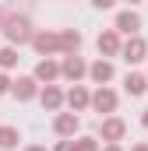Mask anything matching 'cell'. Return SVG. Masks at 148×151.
Wrapping results in <instances>:
<instances>
[{
	"mask_svg": "<svg viewBox=\"0 0 148 151\" xmlns=\"http://www.w3.org/2000/svg\"><path fill=\"white\" fill-rule=\"evenodd\" d=\"M0 28H4V35H7L11 46H25V42H32V21H28V14H4Z\"/></svg>",
	"mask_w": 148,
	"mask_h": 151,
	"instance_id": "cell-2",
	"label": "cell"
},
{
	"mask_svg": "<svg viewBox=\"0 0 148 151\" xmlns=\"http://www.w3.org/2000/svg\"><path fill=\"white\" fill-rule=\"evenodd\" d=\"M88 74H92V81L106 84V81H113V63H110V60H95V63L88 67Z\"/></svg>",
	"mask_w": 148,
	"mask_h": 151,
	"instance_id": "cell-15",
	"label": "cell"
},
{
	"mask_svg": "<svg viewBox=\"0 0 148 151\" xmlns=\"http://www.w3.org/2000/svg\"><path fill=\"white\" fill-rule=\"evenodd\" d=\"M81 32L64 28V32H32V49L39 56H53V53H78Z\"/></svg>",
	"mask_w": 148,
	"mask_h": 151,
	"instance_id": "cell-1",
	"label": "cell"
},
{
	"mask_svg": "<svg viewBox=\"0 0 148 151\" xmlns=\"http://www.w3.org/2000/svg\"><path fill=\"white\" fill-rule=\"evenodd\" d=\"M92 4H95L99 11H110V7H113V4H116V0H92Z\"/></svg>",
	"mask_w": 148,
	"mask_h": 151,
	"instance_id": "cell-19",
	"label": "cell"
},
{
	"mask_svg": "<svg viewBox=\"0 0 148 151\" xmlns=\"http://www.w3.org/2000/svg\"><path fill=\"white\" fill-rule=\"evenodd\" d=\"M141 123H145V127H148V109H145V113H141Z\"/></svg>",
	"mask_w": 148,
	"mask_h": 151,
	"instance_id": "cell-24",
	"label": "cell"
},
{
	"mask_svg": "<svg viewBox=\"0 0 148 151\" xmlns=\"http://www.w3.org/2000/svg\"><path fill=\"white\" fill-rule=\"evenodd\" d=\"M138 28H141V14H138V11H120V14H116V32L138 35Z\"/></svg>",
	"mask_w": 148,
	"mask_h": 151,
	"instance_id": "cell-9",
	"label": "cell"
},
{
	"mask_svg": "<svg viewBox=\"0 0 148 151\" xmlns=\"http://www.w3.org/2000/svg\"><path fill=\"white\" fill-rule=\"evenodd\" d=\"M123 134H127V123H123L120 116H106V119L99 123V137H102V141H110V144L123 141Z\"/></svg>",
	"mask_w": 148,
	"mask_h": 151,
	"instance_id": "cell-3",
	"label": "cell"
},
{
	"mask_svg": "<svg viewBox=\"0 0 148 151\" xmlns=\"http://www.w3.org/2000/svg\"><path fill=\"white\" fill-rule=\"evenodd\" d=\"M36 81H42V84H53V81H57V77H60V63H53V60H49V56H46V60H39L36 63Z\"/></svg>",
	"mask_w": 148,
	"mask_h": 151,
	"instance_id": "cell-11",
	"label": "cell"
},
{
	"mask_svg": "<svg viewBox=\"0 0 148 151\" xmlns=\"http://www.w3.org/2000/svg\"><path fill=\"white\" fill-rule=\"evenodd\" d=\"M14 63H18V49H14V46H4V49H0V67L7 70V67H14Z\"/></svg>",
	"mask_w": 148,
	"mask_h": 151,
	"instance_id": "cell-16",
	"label": "cell"
},
{
	"mask_svg": "<svg viewBox=\"0 0 148 151\" xmlns=\"http://www.w3.org/2000/svg\"><path fill=\"white\" fill-rule=\"evenodd\" d=\"M102 151H123V148H120V144H106Z\"/></svg>",
	"mask_w": 148,
	"mask_h": 151,
	"instance_id": "cell-21",
	"label": "cell"
},
{
	"mask_svg": "<svg viewBox=\"0 0 148 151\" xmlns=\"http://www.w3.org/2000/svg\"><path fill=\"white\" fill-rule=\"evenodd\" d=\"M88 106H92L95 113H113V109H116V91L102 84V88H99V91H95V95L88 99Z\"/></svg>",
	"mask_w": 148,
	"mask_h": 151,
	"instance_id": "cell-6",
	"label": "cell"
},
{
	"mask_svg": "<svg viewBox=\"0 0 148 151\" xmlns=\"http://www.w3.org/2000/svg\"><path fill=\"white\" fill-rule=\"evenodd\" d=\"M88 99H92V95H88V91H85L81 84H74L71 91L64 95V102L71 106V113H81V109H88Z\"/></svg>",
	"mask_w": 148,
	"mask_h": 151,
	"instance_id": "cell-13",
	"label": "cell"
},
{
	"mask_svg": "<svg viewBox=\"0 0 148 151\" xmlns=\"http://www.w3.org/2000/svg\"><path fill=\"white\" fill-rule=\"evenodd\" d=\"M11 91H14L18 102H28V99L39 95V81L36 77H18V81H11Z\"/></svg>",
	"mask_w": 148,
	"mask_h": 151,
	"instance_id": "cell-7",
	"label": "cell"
},
{
	"mask_svg": "<svg viewBox=\"0 0 148 151\" xmlns=\"http://www.w3.org/2000/svg\"><path fill=\"white\" fill-rule=\"evenodd\" d=\"M120 53H123V60L127 63H141L145 60V53H148V42L141 35H131L127 42H120Z\"/></svg>",
	"mask_w": 148,
	"mask_h": 151,
	"instance_id": "cell-4",
	"label": "cell"
},
{
	"mask_svg": "<svg viewBox=\"0 0 148 151\" xmlns=\"http://www.w3.org/2000/svg\"><path fill=\"white\" fill-rule=\"evenodd\" d=\"M131 151H148V144H134V148H131Z\"/></svg>",
	"mask_w": 148,
	"mask_h": 151,
	"instance_id": "cell-23",
	"label": "cell"
},
{
	"mask_svg": "<svg viewBox=\"0 0 148 151\" xmlns=\"http://www.w3.org/2000/svg\"><path fill=\"white\" fill-rule=\"evenodd\" d=\"M39 102H42V109H49V113H57V109L64 106V91H60L57 84H46V88L39 91Z\"/></svg>",
	"mask_w": 148,
	"mask_h": 151,
	"instance_id": "cell-10",
	"label": "cell"
},
{
	"mask_svg": "<svg viewBox=\"0 0 148 151\" xmlns=\"http://www.w3.org/2000/svg\"><path fill=\"white\" fill-rule=\"evenodd\" d=\"M60 74L71 77V81H81V77L88 74V67H85V60L78 56V53H64V63H60Z\"/></svg>",
	"mask_w": 148,
	"mask_h": 151,
	"instance_id": "cell-5",
	"label": "cell"
},
{
	"mask_svg": "<svg viewBox=\"0 0 148 151\" xmlns=\"http://www.w3.org/2000/svg\"><path fill=\"white\" fill-rule=\"evenodd\" d=\"M145 60H148V53H145Z\"/></svg>",
	"mask_w": 148,
	"mask_h": 151,
	"instance_id": "cell-27",
	"label": "cell"
},
{
	"mask_svg": "<svg viewBox=\"0 0 148 151\" xmlns=\"http://www.w3.org/2000/svg\"><path fill=\"white\" fill-rule=\"evenodd\" d=\"M0 21H4V11H0Z\"/></svg>",
	"mask_w": 148,
	"mask_h": 151,
	"instance_id": "cell-25",
	"label": "cell"
},
{
	"mask_svg": "<svg viewBox=\"0 0 148 151\" xmlns=\"http://www.w3.org/2000/svg\"><path fill=\"white\" fill-rule=\"evenodd\" d=\"M99 53H102V56H116V53H120V35H116V28L99 32Z\"/></svg>",
	"mask_w": 148,
	"mask_h": 151,
	"instance_id": "cell-12",
	"label": "cell"
},
{
	"mask_svg": "<svg viewBox=\"0 0 148 151\" xmlns=\"http://www.w3.org/2000/svg\"><path fill=\"white\" fill-rule=\"evenodd\" d=\"M53 151H74V144H71V141H60V144H57Z\"/></svg>",
	"mask_w": 148,
	"mask_h": 151,
	"instance_id": "cell-20",
	"label": "cell"
},
{
	"mask_svg": "<svg viewBox=\"0 0 148 151\" xmlns=\"http://www.w3.org/2000/svg\"><path fill=\"white\" fill-rule=\"evenodd\" d=\"M74 151H99V144H95V137H78Z\"/></svg>",
	"mask_w": 148,
	"mask_h": 151,
	"instance_id": "cell-17",
	"label": "cell"
},
{
	"mask_svg": "<svg viewBox=\"0 0 148 151\" xmlns=\"http://www.w3.org/2000/svg\"><path fill=\"white\" fill-rule=\"evenodd\" d=\"M78 127H81L78 113H60L57 119H53V130H57L60 137H74V134H78Z\"/></svg>",
	"mask_w": 148,
	"mask_h": 151,
	"instance_id": "cell-8",
	"label": "cell"
},
{
	"mask_svg": "<svg viewBox=\"0 0 148 151\" xmlns=\"http://www.w3.org/2000/svg\"><path fill=\"white\" fill-rule=\"evenodd\" d=\"M131 4H138V0H131Z\"/></svg>",
	"mask_w": 148,
	"mask_h": 151,
	"instance_id": "cell-26",
	"label": "cell"
},
{
	"mask_svg": "<svg viewBox=\"0 0 148 151\" xmlns=\"http://www.w3.org/2000/svg\"><path fill=\"white\" fill-rule=\"evenodd\" d=\"M25 151H46V148H42V144H28Z\"/></svg>",
	"mask_w": 148,
	"mask_h": 151,
	"instance_id": "cell-22",
	"label": "cell"
},
{
	"mask_svg": "<svg viewBox=\"0 0 148 151\" xmlns=\"http://www.w3.org/2000/svg\"><path fill=\"white\" fill-rule=\"evenodd\" d=\"M123 91H127V95H145L148 91V77L138 74V70H131V74L123 77Z\"/></svg>",
	"mask_w": 148,
	"mask_h": 151,
	"instance_id": "cell-14",
	"label": "cell"
},
{
	"mask_svg": "<svg viewBox=\"0 0 148 151\" xmlns=\"http://www.w3.org/2000/svg\"><path fill=\"white\" fill-rule=\"evenodd\" d=\"M4 91H11V77L7 74H0V95H4Z\"/></svg>",
	"mask_w": 148,
	"mask_h": 151,
	"instance_id": "cell-18",
	"label": "cell"
}]
</instances>
